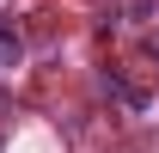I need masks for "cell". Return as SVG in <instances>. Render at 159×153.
Returning <instances> with one entry per match:
<instances>
[{
  "label": "cell",
  "mask_w": 159,
  "mask_h": 153,
  "mask_svg": "<svg viewBox=\"0 0 159 153\" xmlns=\"http://www.w3.org/2000/svg\"><path fill=\"white\" fill-rule=\"evenodd\" d=\"M19 55H25V37H19V25H12V19H0V67H12Z\"/></svg>",
  "instance_id": "cell-1"
}]
</instances>
